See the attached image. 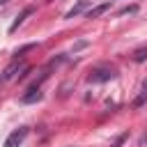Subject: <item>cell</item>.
I'll list each match as a JSON object with an SVG mask.
<instances>
[{"mask_svg":"<svg viewBox=\"0 0 147 147\" xmlns=\"http://www.w3.org/2000/svg\"><path fill=\"white\" fill-rule=\"evenodd\" d=\"M136 9H138L136 5H131V7H124V9H119V16H126V14H133Z\"/></svg>","mask_w":147,"mask_h":147,"instance_id":"cell-11","label":"cell"},{"mask_svg":"<svg viewBox=\"0 0 147 147\" xmlns=\"http://www.w3.org/2000/svg\"><path fill=\"white\" fill-rule=\"evenodd\" d=\"M126 138H129V133H119V136H117V138H115V142H113V145H110V147H122V142H124V140H126Z\"/></svg>","mask_w":147,"mask_h":147,"instance_id":"cell-10","label":"cell"},{"mask_svg":"<svg viewBox=\"0 0 147 147\" xmlns=\"http://www.w3.org/2000/svg\"><path fill=\"white\" fill-rule=\"evenodd\" d=\"M133 60H136V62H145V60H147V46L136 48V51H133Z\"/></svg>","mask_w":147,"mask_h":147,"instance_id":"cell-9","label":"cell"},{"mask_svg":"<svg viewBox=\"0 0 147 147\" xmlns=\"http://www.w3.org/2000/svg\"><path fill=\"white\" fill-rule=\"evenodd\" d=\"M39 99H41V90H39V85H34V83H32V85L25 90V94L21 96L23 103H34V101H39Z\"/></svg>","mask_w":147,"mask_h":147,"instance_id":"cell-4","label":"cell"},{"mask_svg":"<svg viewBox=\"0 0 147 147\" xmlns=\"http://www.w3.org/2000/svg\"><path fill=\"white\" fill-rule=\"evenodd\" d=\"M115 76H117L115 67H110V64H99V67H94V69L90 71L87 80L96 85V83H108V80H113Z\"/></svg>","mask_w":147,"mask_h":147,"instance_id":"cell-1","label":"cell"},{"mask_svg":"<svg viewBox=\"0 0 147 147\" xmlns=\"http://www.w3.org/2000/svg\"><path fill=\"white\" fill-rule=\"evenodd\" d=\"M110 9V2H103V5H96V7H92L90 11H87V18H99L101 14H106Z\"/></svg>","mask_w":147,"mask_h":147,"instance_id":"cell-7","label":"cell"},{"mask_svg":"<svg viewBox=\"0 0 147 147\" xmlns=\"http://www.w3.org/2000/svg\"><path fill=\"white\" fill-rule=\"evenodd\" d=\"M25 74H28V64H25V60H23V57H16L11 64H7V67H5L2 78H5V80H11V78H16V76H18V78H23Z\"/></svg>","mask_w":147,"mask_h":147,"instance_id":"cell-2","label":"cell"},{"mask_svg":"<svg viewBox=\"0 0 147 147\" xmlns=\"http://www.w3.org/2000/svg\"><path fill=\"white\" fill-rule=\"evenodd\" d=\"M32 11H34V7H25V9H23V11H21V14L16 16V21L11 23V28H9V32H16V30H18V25H23V21H25V18H28V16L32 14Z\"/></svg>","mask_w":147,"mask_h":147,"instance_id":"cell-6","label":"cell"},{"mask_svg":"<svg viewBox=\"0 0 147 147\" xmlns=\"http://www.w3.org/2000/svg\"><path fill=\"white\" fill-rule=\"evenodd\" d=\"M145 101H147V78H145V83H142V87H140V94H138L136 101H133V108H140Z\"/></svg>","mask_w":147,"mask_h":147,"instance_id":"cell-8","label":"cell"},{"mask_svg":"<svg viewBox=\"0 0 147 147\" xmlns=\"http://www.w3.org/2000/svg\"><path fill=\"white\" fill-rule=\"evenodd\" d=\"M28 133H30V129H28V126H21V129L11 131V133H9V138L5 140V147H21V145H23V140L28 138Z\"/></svg>","mask_w":147,"mask_h":147,"instance_id":"cell-3","label":"cell"},{"mask_svg":"<svg viewBox=\"0 0 147 147\" xmlns=\"http://www.w3.org/2000/svg\"><path fill=\"white\" fill-rule=\"evenodd\" d=\"M0 2H7V0H0Z\"/></svg>","mask_w":147,"mask_h":147,"instance_id":"cell-12","label":"cell"},{"mask_svg":"<svg viewBox=\"0 0 147 147\" xmlns=\"http://www.w3.org/2000/svg\"><path fill=\"white\" fill-rule=\"evenodd\" d=\"M90 2H92V0H78V2H76L69 11H67V18H76V16H80V14L90 7Z\"/></svg>","mask_w":147,"mask_h":147,"instance_id":"cell-5","label":"cell"}]
</instances>
